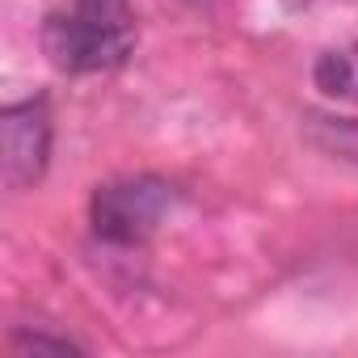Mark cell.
Returning a JSON list of instances; mask_svg holds the SVG:
<instances>
[{
	"mask_svg": "<svg viewBox=\"0 0 358 358\" xmlns=\"http://www.w3.org/2000/svg\"><path fill=\"white\" fill-rule=\"evenodd\" d=\"M43 51L59 72H110L135 51L131 0H76L43 26Z\"/></svg>",
	"mask_w": 358,
	"mask_h": 358,
	"instance_id": "1",
	"label": "cell"
},
{
	"mask_svg": "<svg viewBox=\"0 0 358 358\" xmlns=\"http://www.w3.org/2000/svg\"><path fill=\"white\" fill-rule=\"evenodd\" d=\"M182 203V190L164 177H122L93 194L89 220L106 245H143Z\"/></svg>",
	"mask_w": 358,
	"mask_h": 358,
	"instance_id": "2",
	"label": "cell"
},
{
	"mask_svg": "<svg viewBox=\"0 0 358 358\" xmlns=\"http://www.w3.org/2000/svg\"><path fill=\"white\" fill-rule=\"evenodd\" d=\"M51 160V110L43 97L0 110V173L9 190H30Z\"/></svg>",
	"mask_w": 358,
	"mask_h": 358,
	"instance_id": "3",
	"label": "cell"
},
{
	"mask_svg": "<svg viewBox=\"0 0 358 358\" xmlns=\"http://www.w3.org/2000/svg\"><path fill=\"white\" fill-rule=\"evenodd\" d=\"M303 139L312 148H320L333 160H350L358 164V118H341V114H303Z\"/></svg>",
	"mask_w": 358,
	"mask_h": 358,
	"instance_id": "4",
	"label": "cell"
},
{
	"mask_svg": "<svg viewBox=\"0 0 358 358\" xmlns=\"http://www.w3.org/2000/svg\"><path fill=\"white\" fill-rule=\"evenodd\" d=\"M312 80L320 93H329L337 101H358V43L341 47V51H324L312 68Z\"/></svg>",
	"mask_w": 358,
	"mask_h": 358,
	"instance_id": "5",
	"label": "cell"
},
{
	"mask_svg": "<svg viewBox=\"0 0 358 358\" xmlns=\"http://www.w3.org/2000/svg\"><path fill=\"white\" fill-rule=\"evenodd\" d=\"M13 345H17V350H47V354H76L72 341H64V337H43V333H17Z\"/></svg>",
	"mask_w": 358,
	"mask_h": 358,
	"instance_id": "6",
	"label": "cell"
}]
</instances>
